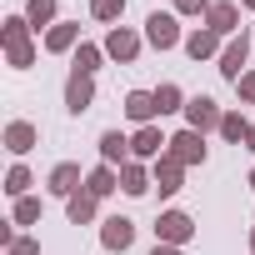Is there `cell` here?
<instances>
[{
	"instance_id": "1",
	"label": "cell",
	"mask_w": 255,
	"mask_h": 255,
	"mask_svg": "<svg viewBox=\"0 0 255 255\" xmlns=\"http://www.w3.org/2000/svg\"><path fill=\"white\" fill-rule=\"evenodd\" d=\"M0 45H5L10 70H30L35 65V40H30V20L25 15H5L0 20Z\"/></svg>"
},
{
	"instance_id": "2",
	"label": "cell",
	"mask_w": 255,
	"mask_h": 255,
	"mask_svg": "<svg viewBox=\"0 0 255 255\" xmlns=\"http://www.w3.org/2000/svg\"><path fill=\"white\" fill-rule=\"evenodd\" d=\"M145 45H155V50H175V45H185V35H180V15H175V10H150V15H145Z\"/></svg>"
},
{
	"instance_id": "3",
	"label": "cell",
	"mask_w": 255,
	"mask_h": 255,
	"mask_svg": "<svg viewBox=\"0 0 255 255\" xmlns=\"http://www.w3.org/2000/svg\"><path fill=\"white\" fill-rule=\"evenodd\" d=\"M100 45H105V55H110L115 65H135V60H140V45H145V35H140V30H130V25H110Z\"/></svg>"
},
{
	"instance_id": "4",
	"label": "cell",
	"mask_w": 255,
	"mask_h": 255,
	"mask_svg": "<svg viewBox=\"0 0 255 255\" xmlns=\"http://www.w3.org/2000/svg\"><path fill=\"white\" fill-rule=\"evenodd\" d=\"M155 240H160V245H180V250H185V245L195 240V220H190L185 210H160V215H155Z\"/></svg>"
},
{
	"instance_id": "5",
	"label": "cell",
	"mask_w": 255,
	"mask_h": 255,
	"mask_svg": "<svg viewBox=\"0 0 255 255\" xmlns=\"http://www.w3.org/2000/svg\"><path fill=\"white\" fill-rule=\"evenodd\" d=\"M185 125H190V130H200V135H210V130H220V120H225V110L210 100V95H190L185 100Z\"/></svg>"
},
{
	"instance_id": "6",
	"label": "cell",
	"mask_w": 255,
	"mask_h": 255,
	"mask_svg": "<svg viewBox=\"0 0 255 255\" xmlns=\"http://www.w3.org/2000/svg\"><path fill=\"white\" fill-rule=\"evenodd\" d=\"M100 245L110 250V255H125L135 245V220L130 215H105L100 220Z\"/></svg>"
},
{
	"instance_id": "7",
	"label": "cell",
	"mask_w": 255,
	"mask_h": 255,
	"mask_svg": "<svg viewBox=\"0 0 255 255\" xmlns=\"http://www.w3.org/2000/svg\"><path fill=\"white\" fill-rule=\"evenodd\" d=\"M165 155H175V160L190 170V165H205V155H210V150H205V135L185 125V130H175V135H170V150H165Z\"/></svg>"
},
{
	"instance_id": "8",
	"label": "cell",
	"mask_w": 255,
	"mask_h": 255,
	"mask_svg": "<svg viewBox=\"0 0 255 255\" xmlns=\"http://www.w3.org/2000/svg\"><path fill=\"white\" fill-rule=\"evenodd\" d=\"M245 60H250V35L240 30V35H230V40H225V50H220V60H215V70H220V75H225V80L235 85V80L245 75Z\"/></svg>"
},
{
	"instance_id": "9",
	"label": "cell",
	"mask_w": 255,
	"mask_h": 255,
	"mask_svg": "<svg viewBox=\"0 0 255 255\" xmlns=\"http://www.w3.org/2000/svg\"><path fill=\"white\" fill-rule=\"evenodd\" d=\"M165 150H170V135L160 130V125H140V130L130 135V155L135 160H160Z\"/></svg>"
},
{
	"instance_id": "10",
	"label": "cell",
	"mask_w": 255,
	"mask_h": 255,
	"mask_svg": "<svg viewBox=\"0 0 255 255\" xmlns=\"http://www.w3.org/2000/svg\"><path fill=\"white\" fill-rule=\"evenodd\" d=\"M220 50H225V40L210 30V25H195L190 35H185V55L200 65V60H220Z\"/></svg>"
},
{
	"instance_id": "11",
	"label": "cell",
	"mask_w": 255,
	"mask_h": 255,
	"mask_svg": "<svg viewBox=\"0 0 255 255\" xmlns=\"http://www.w3.org/2000/svg\"><path fill=\"white\" fill-rule=\"evenodd\" d=\"M90 105H95V75L70 70V80H65V110H70V115H85Z\"/></svg>"
},
{
	"instance_id": "12",
	"label": "cell",
	"mask_w": 255,
	"mask_h": 255,
	"mask_svg": "<svg viewBox=\"0 0 255 255\" xmlns=\"http://www.w3.org/2000/svg\"><path fill=\"white\" fill-rule=\"evenodd\" d=\"M0 140H5V150H10L15 160H25V155H30V150L40 145V130H35L30 120H10V125H5V135H0Z\"/></svg>"
},
{
	"instance_id": "13",
	"label": "cell",
	"mask_w": 255,
	"mask_h": 255,
	"mask_svg": "<svg viewBox=\"0 0 255 255\" xmlns=\"http://www.w3.org/2000/svg\"><path fill=\"white\" fill-rule=\"evenodd\" d=\"M45 190H50V195H60V200H70L75 190H85V175H80V165H75V160H60V165L50 170Z\"/></svg>"
},
{
	"instance_id": "14",
	"label": "cell",
	"mask_w": 255,
	"mask_h": 255,
	"mask_svg": "<svg viewBox=\"0 0 255 255\" xmlns=\"http://www.w3.org/2000/svg\"><path fill=\"white\" fill-rule=\"evenodd\" d=\"M150 175H155V190L170 200L180 185H185V165L175 160V155H160V160H150Z\"/></svg>"
},
{
	"instance_id": "15",
	"label": "cell",
	"mask_w": 255,
	"mask_h": 255,
	"mask_svg": "<svg viewBox=\"0 0 255 255\" xmlns=\"http://www.w3.org/2000/svg\"><path fill=\"white\" fill-rule=\"evenodd\" d=\"M120 190H125V195H135V200L150 195V190H155L150 165H145V160H125V165H120Z\"/></svg>"
},
{
	"instance_id": "16",
	"label": "cell",
	"mask_w": 255,
	"mask_h": 255,
	"mask_svg": "<svg viewBox=\"0 0 255 255\" xmlns=\"http://www.w3.org/2000/svg\"><path fill=\"white\" fill-rule=\"evenodd\" d=\"M205 25H210L220 40L240 35V5H235V0H215V5H210V15H205Z\"/></svg>"
},
{
	"instance_id": "17",
	"label": "cell",
	"mask_w": 255,
	"mask_h": 255,
	"mask_svg": "<svg viewBox=\"0 0 255 255\" xmlns=\"http://www.w3.org/2000/svg\"><path fill=\"white\" fill-rule=\"evenodd\" d=\"M45 50L50 55H75L80 50V20H60L45 30Z\"/></svg>"
},
{
	"instance_id": "18",
	"label": "cell",
	"mask_w": 255,
	"mask_h": 255,
	"mask_svg": "<svg viewBox=\"0 0 255 255\" xmlns=\"http://www.w3.org/2000/svg\"><path fill=\"white\" fill-rule=\"evenodd\" d=\"M125 115L135 120V130H140V125H155V120H160L155 90H130V95H125Z\"/></svg>"
},
{
	"instance_id": "19",
	"label": "cell",
	"mask_w": 255,
	"mask_h": 255,
	"mask_svg": "<svg viewBox=\"0 0 255 255\" xmlns=\"http://www.w3.org/2000/svg\"><path fill=\"white\" fill-rule=\"evenodd\" d=\"M25 20H30V30L40 35V30H50V25H60V0H25V10H20Z\"/></svg>"
},
{
	"instance_id": "20",
	"label": "cell",
	"mask_w": 255,
	"mask_h": 255,
	"mask_svg": "<svg viewBox=\"0 0 255 255\" xmlns=\"http://www.w3.org/2000/svg\"><path fill=\"white\" fill-rule=\"evenodd\" d=\"M125 160H135V155H130V135L105 130V135H100V165H115V170H120Z\"/></svg>"
},
{
	"instance_id": "21",
	"label": "cell",
	"mask_w": 255,
	"mask_h": 255,
	"mask_svg": "<svg viewBox=\"0 0 255 255\" xmlns=\"http://www.w3.org/2000/svg\"><path fill=\"white\" fill-rule=\"evenodd\" d=\"M85 190H90L95 200L115 195V190H120V170H115V165H95V170H85Z\"/></svg>"
},
{
	"instance_id": "22",
	"label": "cell",
	"mask_w": 255,
	"mask_h": 255,
	"mask_svg": "<svg viewBox=\"0 0 255 255\" xmlns=\"http://www.w3.org/2000/svg\"><path fill=\"white\" fill-rule=\"evenodd\" d=\"M65 215H70V225H90V220L100 215V200H95L90 190H75V195L65 200Z\"/></svg>"
},
{
	"instance_id": "23",
	"label": "cell",
	"mask_w": 255,
	"mask_h": 255,
	"mask_svg": "<svg viewBox=\"0 0 255 255\" xmlns=\"http://www.w3.org/2000/svg\"><path fill=\"white\" fill-rule=\"evenodd\" d=\"M100 60H105V45H95V40H80V50L70 55V70H80V75H95V70H100Z\"/></svg>"
},
{
	"instance_id": "24",
	"label": "cell",
	"mask_w": 255,
	"mask_h": 255,
	"mask_svg": "<svg viewBox=\"0 0 255 255\" xmlns=\"http://www.w3.org/2000/svg\"><path fill=\"white\" fill-rule=\"evenodd\" d=\"M30 185H35L30 165H25V160H15V165L5 170V195H10V200H25V195H30Z\"/></svg>"
},
{
	"instance_id": "25",
	"label": "cell",
	"mask_w": 255,
	"mask_h": 255,
	"mask_svg": "<svg viewBox=\"0 0 255 255\" xmlns=\"http://www.w3.org/2000/svg\"><path fill=\"white\" fill-rule=\"evenodd\" d=\"M185 100H190V95H185L175 80H160V85H155V105H160V115H175V110H185Z\"/></svg>"
},
{
	"instance_id": "26",
	"label": "cell",
	"mask_w": 255,
	"mask_h": 255,
	"mask_svg": "<svg viewBox=\"0 0 255 255\" xmlns=\"http://www.w3.org/2000/svg\"><path fill=\"white\" fill-rule=\"evenodd\" d=\"M220 140H230V145H245V135H250V120L240 115V110H225V120H220V130H215Z\"/></svg>"
},
{
	"instance_id": "27",
	"label": "cell",
	"mask_w": 255,
	"mask_h": 255,
	"mask_svg": "<svg viewBox=\"0 0 255 255\" xmlns=\"http://www.w3.org/2000/svg\"><path fill=\"white\" fill-rule=\"evenodd\" d=\"M90 15H95L100 25H120V15H125V0H90Z\"/></svg>"
},
{
	"instance_id": "28",
	"label": "cell",
	"mask_w": 255,
	"mask_h": 255,
	"mask_svg": "<svg viewBox=\"0 0 255 255\" xmlns=\"http://www.w3.org/2000/svg\"><path fill=\"white\" fill-rule=\"evenodd\" d=\"M45 215V205H40V195H25V200H15V225H35Z\"/></svg>"
},
{
	"instance_id": "29",
	"label": "cell",
	"mask_w": 255,
	"mask_h": 255,
	"mask_svg": "<svg viewBox=\"0 0 255 255\" xmlns=\"http://www.w3.org/2000/svg\"><path fill=\"white\" fill-rule=\"evenodd\" d=\"M210 5H215V0H175V15H210Z\"/></svg>"
},
{
	"instance_id": "30",
	"label": "cell",
	"mask_w": 255,
	"mask_h": 255,
	"mask_svg": "<svg viewBox=\"0 0 255 255\" xmlns=\"http://www.w3.org/2000/svg\"><path fill=\"white\" fill-rule=\"evenodd\" d=\"M235 95H240L245 105H255V70H245V75L235 80Z\"/></svg>"
},
{
	"instance_id": "31",
	"label": "cell",
	"mask_w": 255,
	"mask_h": 255,
	"mask_svg": "<svg viewBox=\"0 0 255 255\" xmlns=\"http://www.w3.org/2000/svg\"><path fill=\"white\" fill-rule=\"evenodd\" d=\"M5 255H40V240H35V235H20V240L5 250Z\"/></svg>"
},
{
	"instance_id": "32",
	"label": "cell",
	"mask_w": 255,
	"mask_h": 255,
	"mask_svg": "<svg viewBox=\"0 0 255 255\" xmlns=\"http://www.w3.org/2000/svg\"><path fill=\"white\" fill-rule=\"evenodd\" d=\"M150 255H185V250H180V245H160V240H155V250H150Z\"/></svg>"
},
{
	"instance_id": "33",
	"label": "cell",
	"mask_w": 255,
	"mask_h": 255,
	"mask_svg": "<svg viewBox=\"0 0 255 255\" xmlns=\"http://www.w3.org/2000/svg\"><path fill=\"white\" fill-rule=\"evenodd\" d=\"M245 150H250V155H255V125H250V135H245Z\"/></svg>"
},
{
	"instance_id": "34",
	"label": "cell",
	"mask_w": 255,
	"mask_h": 255,
	"mask_svg": "<svg viewBox=\"0 0 255 255\" xmlns=\"http://www.w3.org/2000/svg\"><path fill=\"white\" fill-rule=\"evenodd\" d=\"M240 10H255V0H240Z\"/></svg>"
},
{
	"instance_id": "35",
	"label": "cell",
	"mask_w": 255,
	"mask_h": 255,
	"mask_svg": "<svg viewBox=\"0 0 255 255\" xmlns=\"http://www.w3.org/2000/svg\"><path fill=\"white\" fill-rule=\"evenodd\" d=\"M250 255H255V225H250Z\"/></svg>"
},
{
	"instance_id": "36",
	"label": "cell",
	"mask_w": 255,
	"mask_h": 255,
	"mask_svg": "<svg viewBox=\"0 0 255 255\" xmlns=\"http://www.w3.org/2000/svg\"><path fill=\"white\" fill-rule=\"evenodd\" d=\"M245 185H250V190H255V170H250V175H245Z\"/></svg>"
}]
</instances>
